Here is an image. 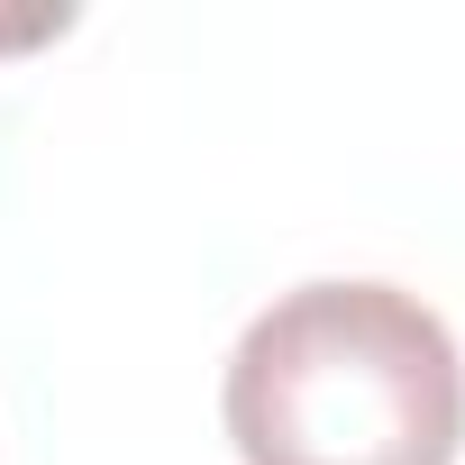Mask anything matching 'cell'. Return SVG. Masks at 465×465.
<instances>
[{"mask_svg": "<svg viewBox=\"0 0 465 465\" xmlns=\"http://www.w3.org/2000/svg\"><path fill=\"white\" fill-rule=\"evenodd\" d=\"M219 420L238 465H456L465 356L420 292L320 274L238 329Z\"/></svg>", "mask_w": 465, "mask_h": 465, "instance_id": "6da1fadb", "label": "cell"}, {"mask_svg": "<svg viewBox=\"0 0 465 465\" xmlns=\"http://www.w3.org/2000/svg\"><path fill=\"white\" fill-rule=\"evenodd\" d=\"M74 28V10L64 0H0V64L10 55H37V46H55Z\"/></svg>", "mask_w": 465, "mask_h": 465, "instance_id": "7a4b0ae2", "label": "cell"}]
</instances>
